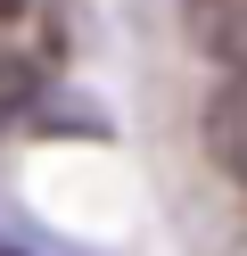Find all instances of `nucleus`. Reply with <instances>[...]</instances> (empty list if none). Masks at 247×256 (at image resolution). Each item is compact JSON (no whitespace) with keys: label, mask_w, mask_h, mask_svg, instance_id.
I'll return each instance as SVG.
<instances>
[{"label":"nucleus","mask_w":247,"mask_h":256,"mask_svg":"<svg viewBox=\"0 0 247 256\" xmlns=\"http://www.w3.org/2000/svg\"><path fill=\"white\" fill-rule=\"evenodd\" d=\"M198 124H206L214 166H223L231 182H247V74H223V83L206 91V108H198Z\"/></svg>","instance_id":"1"},{"label":"nucleus","mask_w":247,"mask_h":256,"mask_svg":"<svg viewBox=\"0 0 247 256\" xmlns=\"http://www.w3.org/2000/svg\"><path fill=\"white\" fill-rule=\"evenodd\" d=\"M190 42L214 66L247 74V0H190Z\"/></svg>","instance_id":"2"},{"label":"nucleus","mask_w":247,"mask_h":256,"mask_svg":"<svg viewBox=\"0 0 247 256\" xmlns=\"http://www.w3.org/2000/svg\"><path fill=\"white\" fill-rule=\"evenodd\" d=\"M41 91H49V66H41V58H25V50H0V124H25Z\"/></svg>","instance_id":"3"},{"label":"nucleus","mask_w":247,"mask_h":256,"mask_svg":"<svg viewBox=\"0 0 247 256\" xmlns=\"http://www.w3.org/2000/svg\"><path fill=\"white\" fill-rule=\"evenodd\" d=\"M25 8H33V0H0V25H8V17H25Z\"/></svg>","instance_id":"4"},{"label":"nucleus","mask_w":247,"mask_h":256,"mask_svg":"<svg viewBox=\"0 0 247 256\" xmlns=\"http://www.w3.org/2000/svg\"><path fill=\"white\" fill-rule=\"evenodd\" d=\"M0 256H25V248H8V240H0Z\"/></svg>","instance_id":"5"}]
</instances>
